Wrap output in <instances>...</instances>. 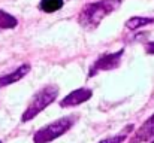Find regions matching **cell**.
<instances>
[{
    "mask_svg": "<svg viewBox=\"0 0 154 143\" xmlns=\"http://www.w3.org/2000/svg\"><path fill=\"white\" fill-rule=\"evenodd\" d=\"M120 4L121 0H99L87 3L78 15V22L87 30H94L99 27L103 18H106L115 9H118Z\"/></svg>",
    "mask_w": 154,
    "mask_h": 143,
    "instance_id": "1",
    "label": "cell"
},
{
    "mask_svg": "<svg viewBox=\"0 0 154 143\" xmlns=\"http://www.w3.org/2000/svg\"><path fill=\"white\" fill-rule=\"evenodd\" d=\"M57 95H58V87H55V85H47V87L41 88L36 94L33 95L32 101L29 103L26 112L21 116V121L27 122V121L36 118L42 110H45L51 103L55 101Z\"/></svg>",
    "mask_w": 154,
    "mask_h": 143,
    "instance_id": "2",
    "label": "cell"
},
{
    "mask_svg": "<svg viewBox=\"0 0 154 143\" xmlns=\"http://www.w3.org/2000/svg\"><path fill=\"white\" fill-rule=\"evenodd\" d=\"M76 121V116L75 115H70V116H63L57 121H54L51 124L39 128L35 136H33V142L35 143H50L52 140H55L57 137L63 136L64 133H67L73 124Z\"/></svg>",
    "mask_w": 154,
    "mask_h": 143,
    "instance_id": "3",
    "label": "cell"
},
{
    "mask_svg": "<svg viewBox=\"0 0 154 143\" xmlns=\"http://www.w3.org/2000/svg\"><path fill=\"white\" fill-rule=\"evenodd\" d=\"M124 49H120L118 52H112V54H105L102 57H99L90 67L88 72V78L96 76L99 72H108V70H114L121 64V58H123Z\"/></svg>",
    "mask_w": 154,
    "mask_h": 143,
    "instance_id": "4",
    "label": "cell"
},
{
    "mask_svg": "<svg viewBox=\"0 0 154 143\" xmlns=\"http://www.w3.org/2000/svg\"><path fill=\"white\" fill-rule=\"evenodd\" d=\"M93 91L90 88H78L75 91H72L70 94H67L61 101H60V107H73L78 106L81 103H85L91 98Z\"/></svg>",
    "mask_w": 154,
    "mask_h": 143,
    "instance_id": "5",
    "label": "cell"
},
{
    "mask_svg": "<svg viewBox=\"0 0 154 143\" xmlns=\"http://www.w3.org/2000/svg\"><path fill=\"white\" fill-rule=\"evenodd\" d=\"M154 136V113L133 133L129 143H144L151 140Z\"/></svg>",
    "mask_w": 154,
    "mask_h": 143,
    "instance_id": "6",
    "label": "cell"
},
{
    "mask_svg": "<svg viewBox=\"0 0 154 143\" xmlns=\"http://www.w3.org/2000/svg\"><path fill=\"white\" fill-rule=\"evenodd\" d=\"M30 64H23V66H20L18 69H15L14 72H11V73H6V75H3V76H0V88H3V87H8V85H11V84H15V82H18L20 79H23L29 72H30Z\"/></svg>",
    "mask_w": 154,
    "mask_h": 143,
    "instance_id": "7",
    "label": "cell"
},
{
    "mask_svg": "<svg viewBox=\"0 0 154 143\" xmlns=\"http://www.w3.org/2000/svg\"><path fill=\"white\" fill-rule=\"evenodd\" d=\"M154 18H145V16H132L126 21V27L129 30H138L141 27H145L148 24H153Z\"/></svg>",
    "mask_w": 154,
    "mask_h": 143,
    "instance_id": "8",
    "label": "cell"
},
{
    "mask_svg": "<svg viewBox=\"0 0 154 143\" xmlns=\"http://www.w3.org/2000/svg\"><path fill=\"white\" fill-rule=\"evenodd\" d=\"M63 4H64V0H41L39 9L45 13H52V12L60 10Z\"/></svg>",
    "mask_w": 154,
    "mask_h": 143,
    "instance_id": "9",
    "label": "cell"
},
{
    "mask_svg": "<svg viewBox=\"0 0 154 143\" xmlns=\"http://www.w3.org/2000/svg\"><path fill=\"white\" fill-rule=\"evenodd\" d=\"M17 25H18V19L14 15H11V13H8V12L0 9V31L2 30H9V28H15Z\"/></svg>",
    "mask_w": 154,
    "mask_h": 143,
    "instance_id": "10",
    "label": "cell"
},
{
    "mask_svg": "<svg viewBox=\"0 0 154 143\" xmlns=\"http://www.w3.org/2000/svg\"><path fill=\"white\" fill-rule=\"evenodd\" d=\"M135 127L130 124V125H127V127H124L118 134H115V136H112V137H108V139H103L100 140L99 143H123L126 139H127V136H129V133L133 130Z\"/></svg>",
    "mask_w": 154,
    "mask_h": 143,
    "instance_id": "11",
    "label": "cell"
},
{
    "mask_svg": "<svg viewBox=\"0 0 154 143\" xmlns=\"http://www.w3.org/2000/svg\"><path fill=\"white\" fill-rule=\"evenodd\" d=\"M145 52L150 54V55H154V42H150L145 45Z\"/></svg>",
    "mask_w": 154,
    "mask_h": 143,
    "instance_id": "12",
    "label": "cell"
},
{
    "mask_svg": "<svg viewBox=\"0 0 154 143\" xmlns=\"http://www.w3.org/2000/svg\"><path fill=\"white\" fill-rule=\"evenodd\" d=\"M151 143H154V140H153V142H151Z\"/></svg>",
    "mask_w": 154,
    "mask_h": 143,
    "instance_id": "13",
    "label": "cell"
},
{
    "mask_svg": "<svg viewBox=\"0 0 154 143\" xmlns=\"http://www.w3.org/2000/svg\"><path fill=\"white\" fill-rule=\"evenodd\" d=\"M0 143H2V142H0Z\"/></svg>",
    "mask_w": 154,
    "mask_h": 143,
    "instance_id": "14",
    "label": "cell"
}]
</instances>
